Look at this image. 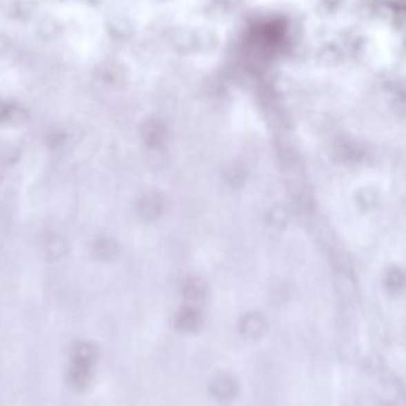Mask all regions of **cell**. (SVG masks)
Here are the masks:
<instances>
[{"instance_id": "cell-1", "label": "cell", "mask_w": 406, "mask_h": 406, "mask_svg": "<svg viewBox=\"0 0 406 406\" xmlns=\"http://www.w3.org/2000/svg\"><path fill=\"white\" fill-rule=\"evenodd\" d=\"M92 367L93 366L90 365L72 361L67 373V381L70 387L77 391L86 389L91 384L92 378H93Z\"/></svg>"}, {"instance_id": "cell-2", "label": "cell", "mask_w": 406, "mask_h": 406, "mask_svg": "<svg viewBox=\"0 0 406 406\" xmlns=\"http://www.w3.org/2000/svg\"><path fill=\"white\" fill-rule=\"evenodd\" d=\"M91 254L95 261H111L119 254V246L111 236H99L91 244Z\"/></svg>"}, {"instance_id": "cell-3", "label": "cell", "mask_w": 406, "mask_h": 406, "mask_svg": "<svg viewBox=\"0 0 406 406\" xmlns=\"http://www.w3.org/2000/svg\"><path fill=\"white\" fill-rule=\"evenodd\" d=\"M70 358L75 363L93 366L98 359V348L90 341H78L70 349Z\"/></svg>"}, {"instance_id": "cell-4", "label": "cell", "mask_w": 406, "mask_h": 406, "mask_svg": "<svg viewBox=\"0 0 406 406\" xmlns=\"http://www.w3.org/2000/svg\"><path fill=\"white\" fill-rule=\"evenodd\" d=\"M238 386L233 378L221 376L216 378L211 385V392L217 399L226 402L238 394Z\"/></svg>"}, {"instance_id": "cell-5", "label": "cell", "mask_w": 406, "mask_h": 406, "mask_svg": "<svg viewBox=\"0 0 406 406\" xmlns=\"http://www.w3.org/2000/svg\"><path fill=\"white\" fill-rule=\"evenodd\" d=\"M44 253L49 261H59L68 252V243L60 234H50L44 241Z\"/></svg>"}, {"instance_id": "cell-6", "label": "cell", "mask_w": 406, "mask_h": 406, "mask_svg": "<svg viewBox=\"0 0 406 406\" xmlns=\"http://www.w3.org/2000/svg\"><path fill=\"white\" fill-rule=\"evenodd\" d=\"M137 210L143 219L155 218L160 212V200L154 194H148L143 196L137 205Z\"/></svg>"}, {"instance_id": "cell-7", "label": "cell", "mask_w": 406, "mask_h": 406, "mask_svg": "<svg viewBox=\"0 0 406 406\" xmlns=\"http://www.w3.org/2000/svg\"><path fill=\"white\" fill-rule=\"evenodd\" d=\"M264 332V322L259 317H251L243 325V333L249 338H256Z\"/></svg>"}, {"instance_id": "cell-8", "label": "cell", "mask_w": 406, "mask_h": 406, "mask_svg": "<svg viewBox=\"0 0 406 406\" xmlns=\"http://www.w3.org/2000/svg\"><path fill=\"white\" fill-rule=\"evenodd\" d=\"M143 136L146 138L147 143L151 145H155L157 143H160L162 138V128L156 123H148L143 130Z\"/></svg>"}, {"instance_id": "cell-9", "label": "cell", "mask_w": 406, "mask_h": 406, "mask_svg": "<svg viewBox=\"0 0 406 406\" xmlns=\"http://www.w3.org/2000/svg\"><path fill=\"white\" fill-rule=\"evenodd\" d=\"M19 118V110L10 103H0V124L11 123Z\"/></svg>"}, {"instance_id": "cell-10", "label": "cell", "mask_w": 406, "mask_h": 406, "mask_svg": "<svg viewBox=\"0 0 406 406\" xmlns=\"http://www.w3.org/2000/svg\"><path fill=\"white\" fill-rule=\"evenodd\" d=\"M177 325L184 330L195 329L197 325H198V317L195 312H185L180 315Z\"/></svg>"}, {"instance_id": "cell-11", "label": "cell", "mask_w": 406, "mask_h": 406, "mask_svg": "<svg viewBox=\"0 0 406 406\" xmlns=\"http://www.w3.org/2000/svg\"><path fill=\"white\" fill-rule=\"evenodd\" d=\"M65 141V133H62L61 131H52L48 134L47 144L49 148H52V149H57V148L64 145Z\"/></svg>"}]
</instances>
